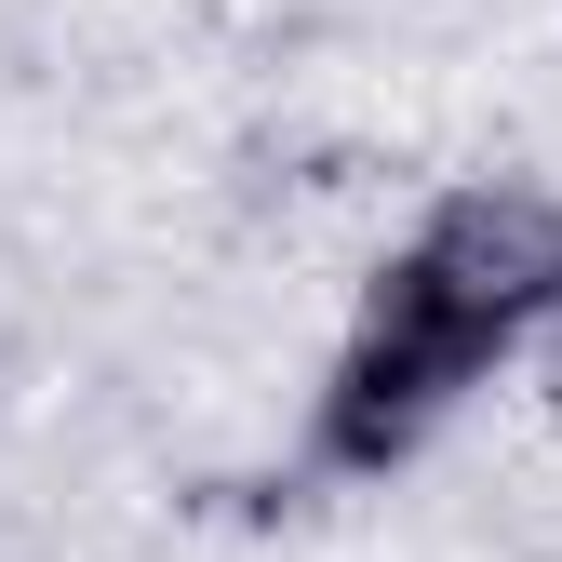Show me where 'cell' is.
<instances>
[{"label":"cell","mask_w":562,"mask_h":562,"mask_svg":"<svg viewBox=\"0 0 562 562\" xmlns=\"http://www.w3.org/2000/svg\"><path fill=\"white\" fill-rule=\"evenodd\" d=\"M389 268H415L456 322H482L496 348H536L562 322V188L536 175H469L389 241Z\"/></svg>","instance_id":"obj_1"},{"label":"cell","mask_w":562,"mask_h":562,"mask_svg":"<svg viewBox=\"0 0 562 562\" xmlns=\"http://www.w3.org/2000/svg\"><path fill=\"white\" fill-rule=\"evenodd\" d=\"M536 348H549V375H562V322H549V335H536Z\"/></svg>","instance_id":"obj_2"}]
</instances>
